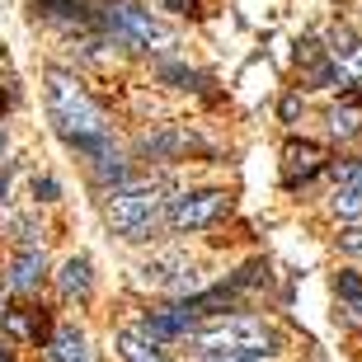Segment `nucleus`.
Returning a JSON list of instances; mask_svg holds the SVG:
<instances>
[{"label":"nucleus","mask_w":362,"mask_h":362,"mask_svg":"<svg viewBox=\"0 0 362 362\" xmlns=\"http://www.w3.org/2000/svg\"><path fill=\"white\" fill-rule=\"evenodd\" d=\"M47 113H52L57 132L66 141L104 136V113L94 108V99L81 90V81L66 76V71H47Z\"/></svg>","instance_id":"nucleus-1"},{"label":"nucleus","mask_w":362,"mask_h":362,"mask_svg":"<svg viewBox=\"0 0 362 362\" xmlns=\"http://www.w3.org/2000/svg\"><path fill=\"white\" fill-rule=\"evenodd\" d=\"M273 329L264 320H250V315H226V320L198 329V349L216 353V358H269L273 353Z\"/></svg>","instance_id":"nucleus-2"},{"label":"nucleus","mask_w":362,"mask_h":362,"mask_svg":"<svg viewBox=\"0 0 362 362\" xmlns=\"http://www.w3.org/2000/svg\"><path fill=\"white\" fill-rule=\"evenodd\" d=\"M156 216H160V188L156 184H122L108 198V226L122 240H146Z\"/></svg>","instance_id":"nucleus-3"},{"label":"nucleus","mask_w":362,"mask_h":362,"mask_svg":"<svg viewBox=\"0 0 362 362\" xmlns=\"http://www.w3.org/2000/svg\"><path fill=\"white\" fill-rule=\"evenodd\" d=\"M221 212H226V193H216V188L184 193V198L170 202V226L175 230H202V226H212Z\"/></svg>","instance_id":"nucleus-4"},{"label":"nucleus","mask_w":362,"mask_h":362,"mask_svg":"<svg viewBox=\"0 0 362 362\" xmlns=\"http://www.w3.org/2000/svg\"><path fill=\"white\" fill-rule=\"evenodd\" d=\"M193 320H198V315H193L188 306H165V310H151L136 329H141L151 344H170V339L188 334V329H193Z\"/></svg>","instance_id":"nucleus-5"},{"label":"nucleus","mask_w":362,"mask_h":362,"mask_svg":"<svg viewBox=\"0 0 362 362\" xmlns=\"http://www.w3.org/2000/svg\"><path fill=\"white\" fill-rule=\"evenodd\" d=\"M320 165H325V151L315 146V141H292V146H287V165H282V175H287V184H306Z\"/></svg>","instance_id":"nucleus-6"},{"label":"nucleus","mask_w":362,"mask_h":362,"mask_svg":"<svg viewBox=\"0 0 362 362\" xmlns=\"http://www.w3.org/2000/svg\"><path fill=\"white\" fill-rule=\"evenodd\" d=\"M42 269H47V259H42L38 245H19V255H14V264H10V282L19 292H28V287L42 282Z\"/></svg>","instance_id":"nucleus-7"},{"label":"nucleus","mask_w":362,"mask_h":362,"mask_svg":"<svg viewBox=\"0 0 362 362\" xmlns=\"http://www.w3.org/2000/svg\"><path fill=\"white\" fill-rule=\"evenodd\" d=\"M47 362H90L85 334L76 329V325H62V329L47 339Z\"/></svg>","instance_id":"nucleus-8"},{"label":"nucleus","mask_w":362,"mask_h":362,"mask_svg":"<svg viewBox=\"0 0 362 362\" xmlns=\"http://www.w3.org/2000/svg\"><path fill=\"white\" fill-rule=\"evenodd\" d=\"M358 127H362V90H349L334 104V113H329V132L334 136H353Z\"/></svg>","instance_id":"nucleus-9"},{"label":"nucleus","mask_w":362,"mask_h":362,"mask_svg":"<svg viewBox=\"0 0 362 362\" xmlns=\"http://www.w3.org/2000/svg\"><path fill=\"white\" fill-rule=\"evenodd\" d=\"M118 353H122V362H165V353H160V344H151L141 329H122L118 334Z\"/></svg>","instance_id":"nucleus-10"},{"label":"nucleus","mask_w":362,"mask_h":362,"mask_svg":"<svg viewBox=\"0 0 362 362\" xmlns=\"http://www.w3.org/2000/svg\"><path fill=\"white\" fill-rule=\"evenodd\" d=\"M57 282H62V292H66V296H85V292H90V259H85V255L66 259L62 273H57Z\"/></svg>","instance_id":"nucleus-11"},{"label":"nucleus","mask_w":362,"mask_h":362,"mask_svg":"<svg viewBox=\"0 0 362 362\" xmlns=\"http://www.w3.org/2000/svg\"><path fill=\"white\" fill-rule=\"evenodd\" d=\"M329 62H344V57H358V33H353L349 24H334L329 28Z\"/></svg>","instance_id":"nucleus-12"},{"label":"nucleus","mask_w":362,"mask_h":362,"mask_svg":"<svg viewBox=\"0 0 362 362\" xmlns=\"http://www.w3.org/2000/svg\"><path fill=\"white\" fill-rule=\"evenodd\" d=\"M334 212L339 216H362V175L353 179V184L334 188Z\"/></svg>","instance_id":"nucleus-13"},{"label":"nucleus","mask_w":362,"mask_h":362,"mask_svg":"<svg viewBox=\"0 0 362 362\" xmlns=\"http://www.w3.org/2000/svg\"><path fill=\"white\" fill-rule=\"evenodd\" d=\"M334 81H344V76H339V62H329V57H320V62L306 66V85L310 90H325V85H334Z\"/></svg>","instance_id":"nucleus-14"},{"label":"nucleus","mask_w":362,"mask_h":362,"mask_svg":"<svg viewBox=\"0 0 362 362\" xmlns=\"http://www.w3.org/2000/svg\"><path fill=\"white\" fill-rule=\"evenodd\" d=\"M179 269H184V264H179V259H156V264H146V282H156V287H170V282L179 278Z\"/></svg>","instance_id":"nucleus-15"},{"label":"nucleus","mask_w":362,"mask_h":362,"mask_svg":"<svg viewBox=\"0 0 362 362\" xmlns=\"http://www.w3.org/2000/svg\"><path fill=\"white\" fill-rule=\"evenodd\" d=\"M160 76H165V81H175L179 90H193V85H202V76H198V71H188V66H160Z\"/></svg>","instance_id":"nucleus-16"},{"label":"nucleus","mask_w":362,"mask_h":362,"mask_svg":"<svg viewBox=\"0 0 362 362\" xmlns=\"http://www.w3.org/2000/svg\"><path fill=\"white\" fill-rule=\"evenodd\" d=\"M339 296L358 306V301H362V273H339Z\"/></svg>","instance_id":"nucleus-17"},{"label":"nucleus","mask_w":362,"mask_h":362,"mask_svg":"<svg viewBox=\"0 0 362 362\" xmlns=\"http://www.w3.org/2000/svg\"><path fill=\"white\" fill-rule=\"evenodd\" d=\"M33 198L38 202H57V179H33Z\"/></svg>","instance_id":"nucleus-18"},{"label":"nucleus","mask_w":362,"mask_h":362,"mask_svg":"<svg viewBox=\"0 0 362 362\" xmlns=\"http://www.w3.org/2000/svg\"><path fill=\"white\" fill-rule=\"evenodd\" d=\"M339 245H344L349 255H362V226H349L344 235H339Z\"/></svg>","instance_id":"nucleus-19"},{"label":"nucleus","mask_w":362,"mask_h":362,"mask_svg":"<svg viewBox=\"0 0 362 362\" xmlns=\"http://www.w3.org/2000/svg\"><path fill=\"white\" fill-rule=\"evenodd\" d=\"M278 113H282V122H292L296 113H301V99H296V94H287V99H282V108H278Z\"/></svg>","instance_id":"nucleus-20"},{"label":"nucleus","mask_w":362,"mask_h":362,"mask_svg":"<svg viewBox=\"0 0 362 362\" xmlns=\"http://www.w3.org/2000/svg\"><path fill=\"white\" fill-rule=\"evenodd\" d=\"M5 193H10V170L0 165V202H5Z\"/></svg>","instance_id":"nucleus-21"},{"label":"nucleus","mask_w":362,"mask_h":362,"mask_svg":"<svg viewBox=\"0 0 362 362\" xmlns=\"http://www.w3.org/2000/svg\"><path fill=\"white\" fill-rule=\"evenodd\" d=\"M5 146H10V136H5V122H0V160H5Z\"/></svg>","instance_id":"nucleus-22"},{"label":"nucleus","mask_w":362,"mask_h":362,"mask_svg":"<svg viewBox=\"0 0 362 362\" xmlns=\"http://www.w3.org/2000/svg\"><path fill=\"white\" fill-rule=\"evenodd\" d=\"M216 362H264V358H216Z\"/></svg>","instance_id":"nucleus-23"},{"label":"nucleus","mask_w":362,"mask_h":362,"mask_svg":"<svg viewBox=\"0 0 362 362\" xmlns=\"http://www.w3.org/2000/svg\"><path fill=\"white\" fill-rule=\"evenodd\" d=\"M0 362H14V353H10V349H5V344H0Z\"/></svg>","instance_id":"nucleus-24"},{"label":"nucleus","mask_w":362,"mask_h":362,"mask_svg":"<svg viewBox=\"0 0 362 362\" xmlns=\"http://www.w3.org/2000/svg\"><path fill=\"white\" fill-rule=\"evenodd\" d=\"M165 5H170V10H184V0H165Z\"/></svg>","instance_id":"nucleus-25"}]
</instances>
